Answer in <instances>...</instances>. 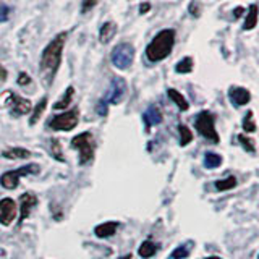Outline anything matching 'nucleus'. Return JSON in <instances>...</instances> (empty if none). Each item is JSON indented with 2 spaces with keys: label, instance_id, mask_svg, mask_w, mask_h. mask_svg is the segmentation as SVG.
<instances>
[{
  "label": "nucleus",
  "instance_id": "33",
  "mask_svg": "<svg viewBox=\"0 0 259 259\" xmlns=\"http://www.w3.org/2000/svg\"><path fill=\"white\" fill-rule=\"evenodd\" d=\"M29 81H31L29 75H26L24 71L18 75V84H20V86H26V84H29Z\"/></svg>",
  "mask_w": 259,
  "mask_h": 259
},
{
  "label": "nucleus",
  "instance_id": "25",
  "mask_svg": "<svg viewBox=\"0 0 259 259\" xmlns=\"http://www.w3.org/2000/svg\"><path fill=\"white\" fill-rule=\"evenodd\" d=\"M178 133H180V146H186L193 141V133L186 125L178 126Z\"/></svg>",
  "mask_w": 259,
  "mask_h": 259
},
{
  "label": "nucleus",
  "instance_id": "6",
  "mask_svg": "<svg viewBox=\"0 0 259 259\" xmlns=\"http://www.w3.org/2000/svg\"><path fill=\"white\" fill-rule=\"evenodd\" d=\"M37 172H39V167L34 164L24 165V167L16 168V170H10V172H5L2 177H0V185H2L5 190H15L16 186H18V182H20L21 177L37 174Z\"/></svg>",
  "mask_w": 259,
  "mask_h": 259
},
{
  "label": "nucleus",
  "instance_id": "10",
  "mask_svg": "<svg viewBox=\"0 0 259 259\" xmlns=\"http://www.w3.org/2000/svg\"><path fill=\"white\" fill-rule=\"evenodd\" d=\"M16 219V202L10 198H4L0 201V224L8 227Z\"/></svg>",
  "mask_w": 259,
  "mask_h": 259
},
{
  "label": "nucleus",
  "instance_id": "11",
  "mask_svg": "<svg viewBox=\"0 0 259 259\" xmlns=\"http://www.w3.org/2000/svg\"><path fill=\"white\" fill-rule=\"evenodd\" d=\"M37 204V199L34 194L31 193H24L20 196V225L26 221V217L29 215L31 209Z\"/></svg>",
  "mask_w": 259,
  "mask_h": 259
},
{
  "label": "nucleus",
  "instance_id": "21",
  "mask_svg": "<svg viewBox=\"0 0 259 259\" xmlns=\"http://www.w3.org/2000/svg\"><path fill=\"white\" fill-rule=\"evenodd\" d=\"M191 248H193V243L191 241L185 243V245H182V246H178L177 249H174L168 259H185V257H188Z\"/></svg>",
  "mask_w": 259,
  "mask_h": 259
},
{
  "label": "nucleus",
  "instance_id": "20",
  "mask_svg": "<svg viewBox=\"0 0 259 259\" xmlns=\"http://www.w3.org/2000/svg\"><path fill=\"white\" fill-rule=\"evenodd\" d=\"M167 94H168V97L172 99L175 104H177V107L180 109V110H188L190 109V104H188V101L185 99V97L177 91V89H168L167 91Z\"/></svg>",
  "mask_w": 259,
  "mask_h": 259
},
{
  "label": "nucleus",
  "instance_id": "17",
  "mask_svg": "<svg viewBox=\"0 0 259 259\" xmlns=\"http://www.w3.org/2000/svg\"><path fill=\"white\" fill-rule=\"evenodd\" d=\"M257 16H259V8H257V5L253 4L249 7L248 13H246V20H245V24H243V29H245V31L254 29L256 24H257Z\"/></svg>",
  "mask_w": 259,
  "mask_h": 259
},
{
  "label": "nucleus",
  "instance_id": "34",
  "mask_svg": "<svg viewBox=\"0 0 259 259\" xmlns=\"http://www.w3.org/2000/svg\"><path fill=\"white\" fill-rule=\"evenodd\" d=\"M190 13L194 15V16H199V5H198V2H191V5H190Z\"/></svg>",
  "mask_w": 259,
  "mask_h": 259
},
{
  "label": "nucleus",
  "instance_id": "27",
  "mask_svg": "<svg viewBox=\"0 0 259 259\" xmlns=\"http://www.w3.org/2000/svg\"><path fill=\"white\" fill-rule=\"evenodd\" d=\"M51 152H52L54 159L62 160V162L65 160L63 152H62V146H60V141H59V140H52V141H51Z\"/></svg>",
  "mask_w": 259,
  "mask_h": 259
},
{
  "label": "nucleus",
  "instance_id": "30",
  "mask_svg": "<svg viewBox=\"0 0 259 259\" xmlns=\"http://www.w3.org/2000/svg\"><path fill=\"white\" fill-rule=\"evenodd\" d=\"M97 2H99V0H83V2H81V13L91 12L93 8L97 5Z\"/></svg>",
  "mask_w": 259,
  "mask_h": 259
},
{
  "label": "nucleus",
  "instance_id": "36",
  "mask_svg": "<svg viewBox=\"0 0 259 259\" xmlns=\"http://www.w3.org/2000/svg\"><path fill=\"white\" fill-rule=\"evenodd\" d=\"M151 10V5L149 4H143L141 7H140V12L141 13H146V12H149Z\"/></svg>",
  "mask_w": 259,
  "mask_h": 259
},
{
  "label": "nucleus",
  "instance_id": "29",
  "mask_svg": "<svg viewBox=\"0 0 259 259\" xmlns=\"http://www.w3.org/2000/svg\"><path fill=\"white\" fill-rule=\"evenodd\" d=\"M238 141L241 143V146L245 148L248 152H254V143L253 140H249V138H246L245 135H240L238 136Z\"/></svg>",
  "mask_w": 259,
  "mask_h": 259
},
{
  "label": "nucleus",
  "instance_id": "31",
  "mask_svg": "<svg viewBox=\"0 0 259 259\" xmlns=\"http://www.w3.org/2000/svg\"><path fill=\"white\" fill-rule=\"evenodd\" d=\"M8 15H10V10L5 4H0V23H4L8 20Z\"/></svg>",
  "mask_w": 259,
  "mask_h": 259
},
{
  "label": "nucleus",
  "instance_id": "7",
  "mask_svg": "<svg viewBox=\"0 0 259 259\" xmlns=\"http://www.w3.org/2000/svg\"><path fill=\"white\" fill-rule=\"evenodd\" d=\"M79 121V112L78 109H71L68 112H63L60 115H55L51 121H49V126L55 132H70L73 130Z\"/></svg>",
  "mask_w": 259,
  "mask_h": 259
},
{
  "label": "nucleus",
  "instance_id": "4",
  "mask_svg": "<svg viewBox=\"0 0 259 259\" xmlns=\"http://www.w3.org/2000/svg\"><path fill=\"white\" fill-rule=\"evenodd\" d=\"M194 126H196L198 133L201 136H204L210 143L221 141L219 140L217 132H215V118L210 112H207V110L199 112V115L196 117V121H194Z\"/></svg>",
  "mask_w": 259,
  "mask_h": 259
},
{
  "label": "nucleus",
  "instance_id": "1",
  "mask_svg": "<svg viewBox=\"0 0 259 259\" xmlns=\"http://www.w3.org/2000/svg\"><path fill=\"white\" fill-rule=\"evenodd\" d=\"M67 32H60L59 36H55L44 49L42 57H40V75H42L47 83H52L54 76L60 68L62 52L65 42H67Z\"/></svg>",
  "mask_w": 259,
  "mask_h": 259
},
{
  "label": "nucleus",
  "instance_id": "3",
  "mask_svg": "<svg viewBox=\"0 0 259 259\" xmlns=\"http://www.w3.org/2000/svg\"><path fill=\"white\" fill-rule=\"evenodd\" d=\"M71 148L79 152V164L84 165L94 159V140L89 132L79 133L71 140Z\"/></svg>",
  "mask_w": 259,
  "mask_h": 259
},
{
  "label": "nucleus",
  "instance_id": "26",
  "mask_svg": "<svg viewBox=\"0 0 259 259\" xmlns=\"http://www.w3.org/2000/svg\"><path fill=\"white\" fill-rule=\"evenodd\" d=\"M193 70V59L191 57H185L183 60H180L175 65L177 73H190Z\"/></svg>",
  "mask_w": 259,
  "mask_h": 259
},
{
  "label": "nucleus",
  "instance_id": "2",
  "mask_svg": "<svg viewBox=\"0 0 259 259\" xmlns=\"http://www.w3.org/2000/svg\"><path fill=\"white\" fill-rule=\"evenodd\" d=\"M175 44V31L174 29H162L157 32L154 39L149 42V46L146 47V57L151 62H160L167 59L172 52Z\"/></svg>",
  "mask_w": 259,
  "mask_h": 259
},
{
  "label": "nucleus",
  "instance_id": "15",
  "mask_svg": "<svg viewBox=\"0 0 259 259\" xmlns=\"http://www.w3.org/2000/svg\"><path fill=\"white\" fill-rule=\"evenodd\" d=\"M143 118H144V123L148 128L149 126H156L162 121V113H160V110L157 107H154V105H152V107H149L148 110L144 112Z\"/></svg>",
  "mask_w": 259,
  "mask_h": 259
},
{
  "label": "nucleus",
  "instance_id": "18",
  "mask_svg": "<svg viewBox=\"0 0 259 259\" xmlns=\"http://www.w3.org/2000/svg\"><path fill=\"white\" fill-rule=\"evenodd\" d=\"M156 253H157V245L154 241H151V240H144L141 243L140 249H138V254H140L141 257H144V259L154 256Z\"/></svg>",
  "mask_w": 259,
  "mask_h": 259
},
{
  "label": "nucleus",
  "instance_id": "14",
  "mask_svg": "<svg viewBox=\"0 0 259 259\" xmlns=\"http://www.w3.org/2000/svg\"><path fill=\"white\" fill-rule=\"evenodd\" d=\"M118 225H120L118 222H104L96 227L94 233H96V237H99V238H109L117 232Z\"/></svg>",
  "mask_w": 259,
  "mask_h": 259
},
{
  "label": "nucleus",
  "instance_id": "19",
  "mask_svg": "<svg viewBox=\"0 0 259 259\" xmlns=\"http://www.w3.org/2000/svg\"><path fill=\"white\" fill-rule=\"evenodd\" d=\"M73 94H75V88H73V86H68L62 99H60V101H57V102L54 104V109H55V110H63V109L70 107L71 99H73Z\"/></svg>",
  "mask_w": 259,
  "mask_h": 259
},
{
  "label": "nucleus",
  "instance_id": "35",
  "mask_svg": "<svg viewBox=\"0 0 259 259\" xmlns=\"http://www.w3.org/2000/svg\"><path fill=\"white\" fill-rule=\"evenodd\" d=\"M243 12H245V8H243V7H237L233 10V18H240V16L243 15Z\"/></svg>",
  "mask_w": 259,
  "mask_h": 259
},
{
  "label": "nucleus",
  "instance_id": "32",
  "mask_svg": "<svg viewBox=\"0 0 259 259\" xmlns=\"http://www.w3.org/2000/svg\"><path fill=\"white\" fill-rule=\"evenodd\" d=\"M97 113H99V115H107V102H105L104 99L97 104Z\"/></svg>",
  "mask_w": 259,
  "mask_h": 259
},
{
  "label": "nucleus",
  "instance_id": "40",
  "mask_svg": "<svg viewBox=\"0 0 259 259\" xmlns=\"http://www.w3.org/2000/svg\"><path fill=\"white\" fill-rule=\"evenodd\" d=\"M257 259H259V256H257Z\"/></svg>",
  "mask_w": 259,
  "mask_h": 259
},
{
  "label": "nucleus",
  "instance_id": "9",
  "mask_svg": "<svg viewBox=\"0 0 259 259\" xmlns=\"http://www.w3.org/2000/svg\"><path fill=\"white\" fill-rule=\"evenodd\" d=\"M125 93H126L125 79L113 78L112 83H110L109 91H107V94H105V97H104V101L107 102V104H120L121 101H123Z\"/></svg>",
  "mask_w": 259,
  "mask_h": 259
},
{
  "label": "nucleus",
  "instance_id": "38",
  "mask_svg": "<svg viewBox=\"0 0 259 259\" xmlns=\"http://www.w3.org/2000/svg\"><path fill=\"white\" fill-rule=\"evenodd\" d=\"M204 259H222V257H219V256H209V257H204Z\"/></svg>",
  "mask_w": 259,
  "mask_h": 259
},
{
  "label": "nucleus",
  "instance_id": "13",
  "mask_svg": "<svg viewBox=\"0 0 259 259\" xmlns=\"http://www.w3.org/2000/svg\"><path fill=\"white\" fill-rule=\"evenodd\" d=\"M115 34H117V23H113V21L104 23L99 29V42L109 44L110 40L115 37Z\"/></svg>",
  "mask_w": 259,
  "mask_h": 259
},
{
  "label": "nucleus",
  "instance_id": "23",
  "mask_svg": "<svg viewBox=\"0 0 259 259\" xmlns=\"http://www.w3.org/2000/svg\"><path fill=\"white\" fill-rule=\"evenodd\" d=\"M235 186H237V178L233 175L224 178V180H217L215 182V188L219 191H227V190H233Z\"/></svg>",
  "mask_w": 259,
  "mask_h": 259
},
{
  "label": "nucleus",
  "instance_id": "39",
  "mask_svg": "<svg viewBox=\"0 0 259 259\" xmlns=\"http://www.w3.org/2000/svg\"><path fill=\"white\" fill-rule=\"evenodd\" d=\"M121 259H132V254H126L125 257H121Z\"/></svg>",
  "mask_w": 259,
  "mask_h": 259
},
{
  "label": "nucleus",
  "instance_id": "22",
  "mask_svg": "<svg viewBox=\"0 0 259 259\" xmlns=\"http://www.w3.org/2000/svg\"><path fill=\"white\" fill-rule=\"evenodd\" d=\"M46 105H47V97H42V99L39 101V104L34 107V112L31 113V118H29V125H34L39 121L40 115H42V112L46 110Z\"/></svg>",
  "mask_w": 259,
  "mask_h": 259
},
{
  "label": "nucleus",
  "instance_id": "12",
  "mask_svg": "<svg viewBox=\"0 0 259 259\" xmlns=\"http://www.w3.org/2000/svg\"><path fill=\"white\" fill-rule=\"evenodd\" d=\"M229 97H230V101L232 104L235 105H246L249 101H251V94L248 89L245 88H230V91H229Z\"/></svg>",
  "mask_w": 259,
  "mask_h": 259
},
{
  "label": "nucleus",
  "instance_id": "16",
  "mask_svg": "<svg viewBox=\"0 0 259 259\" xmlns=\"http://www.w3.org/2000/svg\"><path fill=\"white\" fill-rule=\"evenodd\" d=\"M2 156L5 159H12V160H20V159H29L31 157V152L24 148H10V149H5L2 152Z\"/></svg>",
  "mask_w": 259,
  "mask_h": 259
},
{
  "label": "nucleus",
  "instance_id": "37",
  "mask_svg": "<svg viewBox=\"0 0 259 259\" xmlns=\"http://www.w3.org/2000/svg\"><path fill=\"white\" fill-rule=\"evenodd\" d=\"M5 78H7V71L2 65H0V81H5Z\"/></svg>",
  "mask_w": 259,
  "mask_h": 259
},
{
  "label": "nucleus",
  "instance_id": "28",
  "mask_svg": "<svg viewBox=\"0 0 259 259\" xmlns=\"http://www.w3.org/2000/svg\"><path fill=\"white\" fill-rule=\"evenodd\" d=\"M243 130H245L246 133L256 132V123H254V120H253V112H251V110L246 113L245 120H243Z\"/></svg>",
  "mask_w": 259,
  "mask_h": 259
},
{
  "label": "nucleus",
  "instance_id": "8",
  "mask_svg": "<svg viewBox=\"0 0 259 259\" xmlns=\"http://www.w3.org/2000/svg\"><path fill=\"white\" fill-rule=\"evenodd\" d=\"M7 97V107L10 109V113L13 117H21V115H26L32 110V104L24 99L21 96H16L15 93H5Z\"/></svg>",
  "mask_w": 259,
  "mask_h": 259
},
{
  "label": "nucleus",
  "instance_id": "5",
  "mask_svg": "<svg viewBox=\"0 0 259 259\" xmlns=\"http://www.w3.org/2000/svg\"><path fill=\"white\" fill-rule=\"evenodd\" d=\"M135 60V49L130 42H120L112 51V63L118 70H126L132 67Z\"/></svg>",
  "mask_w": 259,
  "mask_h": 259
},
{
  "label": "nucleus",
  "instance_id": "24",
  "mask_svg": "<svg viewBox=\"0 0 259 259\" xmlns=\"http://www.w3.org/2000/svg\"><path fill=\"white\" fill-rule=\"evenodd\" d=\"M222 164V157L215 152H206L204 156V165L206 168H217Z\"/></svg>",
  "mask_w": 259,
  "mask_h": 259
}]
</instances>
